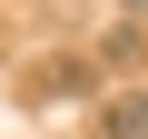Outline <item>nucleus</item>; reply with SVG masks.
<instances>
[{"label": "nucleus", "instance_id": "nucleus-2", "mask_svg": "<svg viewBox=\"0 0 148 139\" xmlns=\"http://www.w3.org/2000/svg\"><path fill=\"white\" fill-rule=\"evenodd\" d=\"M79 90H89V70H79V60H49V70H30V99H49V109H59V99H79Z\"/></svg>", "mask_w": 148, "mask_h": 139}, {"label": "nucleus", "instance_id": "nucleus-3", "mask_svg": "<svg viewBox=\"0 0 148 139\" xmlns=\"http://www.w3.org/2000/svg\"><path fill=\"white\" fill-rule=\"evenodd\" d=\"M119 10H148V0H119Z\"/></svg>", "mask_w": 148, "mask_h": 139}, {"label": "nucleus", "instance_id": "nucleus-1", "mask_svg": "<svg viewBox=\"0 0 148 139\" xmlns=\"http://www.w3.org/2000/svg\"><path fill=\"white\" fill-rule=\"evenodd\" d=\"M99 139H148V90H109L99 99Z\"/></svg>", "mask_w": 148, "mask_h": 139}]
</instances>
